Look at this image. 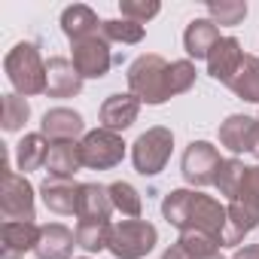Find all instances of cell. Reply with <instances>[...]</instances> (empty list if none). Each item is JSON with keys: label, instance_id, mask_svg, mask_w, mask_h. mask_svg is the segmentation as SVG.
Here are the masks:
<instances>
[{"label": "cell", "instance_id": "1f68e13d", "mask_svg": "<svg viewBox=\"0 0 259 259\" xmlns=\"http://www.w3.org/2000/svg\"><path fill=\"white\" fill-rule=\"evenodd\" d=\"M195 73H198V70H195V64H192L189 58L171 61V67H168V89H171V98L189 92V89L195 85Z\"/></svg>", "mask_w": 259, "mask_h": 259}, {"label": "cell", "instance_id": "3957f363", "mask_svg": "<svg viewBox=\"0 0 259 259\" xmlns=\"http://www.w3.org/2000/svg\"><path fill=\"white\" fill-rule=\"evenodd\" d=\"M4 70L19 95H46V61L34 43H16L4 58Z\"/></svg>", "mask_w": 259, "mask_h": 259}, {"label": "cell", "instance_id": "d6986e66", "mask_svg": "<svg viewBox=\"0 0 259 259\" xmlns=\"http://www.w3.org/2000/svg\"><path fill=\"white\" fill-rule=\"evenodd\" d=\"M223 37H220V28L210 22V19H192L189 25H186V31H183V49H186V55L189 58H204L207 61V55L213 52V46L220 43Z\"/></svg>", "mask_w": 259, "mask_h": 259}, {"label": "cell", "instance_id": "d590c367", "mask_svg": "<svg viewBox=\"0 0 259 259\" xmlns=\"http://www.w3.org/2000/svg\"><path fill=\"white\" fill-rule=\"evenodd\" d=\"M256 159H259V128H256V138H253V150H250Z\"/></svg>", "mask_w": 259, "mask_h": 259}, {"label": "cell", "instance_id": "83f0119b", "mask_svg": "<svg viewBox=\"0 0 259 259\" xmlns=\"http://www.w3.org/2000/svg\"><path fill=\"white\" fill-rule=\"evenodd\" d=\"M207 19L213 25H226L235 28L247 19V4L244 0H210L207 4Z\"/></svg>", "mask_w": 259, "mask_h": 259}, {"label": "cell", "instance_id": "cb8c5ba5", "mask_svg": "<svg viewBox=\"0 0 259 259\" xmlns=\"http://www.w3.org/2000/svg\"><path fill=\"white\" fill-rule=\"evenodd\" d=\"M113 223L110 220H79L76 223V244L85 253H101L110 247Z\"/></svg>", "mask_w": 259, "mask_h": 259}, {"label": "cell", "instance_id": "f546056e", "mask_svg": "<svg viewBox=\"0 0 259 259\" xmlns=\"http://www.w3.org/2000/svg\"><path fill=\"white\" fill-rule=\"evenodd\" d=\"M244 162L241 159H223V165H220V174H217V192L223 195V198H235V192H238V183H241V177H244Z\"/></svg>", "mask_w": 259, "mask_h": 259}, {"label": "cell", "instance_id": "9c48e42d", "mask_svg": "<svg viewBox=\"0 0 259 259\" xmlns=\"http://www.w3.org/2000/svg\"><path fill=\"white\" fill-rule=\"evenodd\" d=\"M70 61L82 79H101V76H107V70L113 64V52H110V43L104 37H89L82 43H73Z\"/></svg>", "mask_w": 259, "mask_h": 259}, {"label": "cell", "instance_id": "2e32d148", "mask_svg": "<svg viewBox=\"0 0 259 259\" xmlns=\"http://www.w3.org/2000/svg\"><path fill=\"white\" fill-rule=\"evenodd\" d=\"M256 128H259V119L235 113L226 122H220V144L229 153H235V156L238 153H250L253 150V138H256Z\"/></svg>", "mask_w": 259, "mask_h": 259}, {"label": "cell", "instance_id": "ac0fdd59", "mask_svg": "<svg viewBox=\"0 0 259 259\" xmlns=\"http://www.w3.org/2000/svg\"><path fill=\"white\" fill-rule=\"evenodd\" d=\"M76 244V232H70L61 223H46L40 226V241H37V259H70Z\"/></svg>", "mask_w": 259, "mask_h": 259}, {"label": "cell", "instance_id": "7402d4cb", "mask_svg": "<svg viewBox=\"0 0 259 259\" xmlns=\"http://www.w3.org/2000/svg\"><path fill=\"white\" fill-rule=\"evenodd\" d=\"M226 232H223V247H238L256 226H259V213L238 204V201H229L226 204Z\"/></svg>", "mask_w": 259, "mask_h": 259}, {"label": "cell", "instance_id": "4fadbf2b", "mask_svg": "<svg viewBox=\"0 0 259 259\" xmlns=\"http://www.w3.org/2000/svg\"><path fill=\"white\" fill-rule=\"evenodd\" d=\"M79 189H82V183H76V180L46 177V180L40 183V198H43V204H46L52 213L70 217V213H76V207H79Z\"/></svg>", "mask_w": 259, "mask_h": 259}, {"label": "cell", "instance_id": "836d02e7", "mask_svg": "<svg viewBox=\"0 0 259 259\" xmlns=\"http://www.w3.org/2000/svg\"><path fill=\"white\" fill-rule=\"evenodd\" d=\"M162 259H192V256H189V250H186L183 244H177V241H174V244L162 253Z\"/></svg>", "mask_w": 259, "mask_h": 259}, {"label": "cell", "instance_id": "484cf974", "mask_svg": "<svg viewBox=\"0 0 259 259\" xmlns=\"http://www.w3.org/2000/svg\"><path fill=\"white\" fill-rule=\"evenodd\" d=\"M110 198H113V207L128 217V220H141V210H144V201H141V192L128 183V180H116L110 183Z\"/></svg>", "mask_w": 259, "mask_h": 259}, {"label": "cell", "instance_id": "52a82bcc", "mask_svg": "<svg viewBox=\"0 0 259 259\" xmlns=\"http://www.w3.org/2000/svg\"><path fill=\"white\" fill-rule=\"evenodd\" d=\"M79 150H82V165L92 171H110V168L122 165V159H125L122 135L107 132V128L85 132V138L79 141Z\"/></svg>", "mask_w": 259, "mask_h": 259}, {"label": "cell", "instance_id": "30bf717a", "mask_svg": "<svg viewBox=\"0 0 259 259\" xmlns=\"http://www.w3.org/2000/svg\"><path fill=\"white\" fill-rule=\"evenodd\" d=\"M40 135L49 141V144H67V141H76V138H85V122L76 110L70 107H52L43 113V122H40Z\"/></svg>", "mask_w": 259, "mask_h": 259}, {"label": "cell", "instance_id": "9a60e30c", "mask_svg": "<svg viewBox=\"0 0 259 259\" xmlns=\"http://www.w3.org/2000/svg\"><path fill=\"white\" fill-rule=\"evenodd\" d=\"M241 64H244V49L235 37H223L213 46V52L207 55V73L223 85L232 82V76L241 70Z\"/></svg>", "mask_w": 259, "mask_h": 259}, {"label": "cell", "instance_id": "f1b7e54d", "mask_svg": "<svg viewBox=\"0 0 259 259\" xmlns=\"http://www.w3.org/2000/svg\"><path fill=\"white\" fill-rule=\"evenodd\" d=\"M101 37L107 43H128V46H135V43L144 40V25L128 22V19H110V22H104Z\"/></svg>", "mask_w": 259, "mask_h": 259}, {"label": "cell", "instance_id": "7c38bea8", "mask_svg": "<svg viewBox=\"0 0 259 259\" xmlns=\"http://www.w3.org/2000/svg\"><path fill=\"white\" fill-rule=\"evenodd\" d=\"M82 92V76L70 58L52 55L46 61V95L49 98H76Z\"/></svg>", "mask_w": 259, "mask_h": 259}, {"label": "cell", "instance_id": "8fae6325", "mask_svg": "<svg viewBox=\"0 0 259 259\" xmlns=\"http://www.w3.org/2000/svg\"><path fill=\"white\" fill-rule=\"evenodd\" d=\"M138 113H141V101L132 95V92H116V95H110L104 104H101V110H98V116H101V128H107V132H116V135H122L125 128H132L135 122H138Z\"/></svg>", "mask_w": 259, "mask_h": 259}, {"label": "cell", "instance_id": "d6a6232c", "mask_svg": "<svg viewBox=\"0 0 259 259\" xmlns=\"http://www.w3.org/2000/svg\"><path fill=\"white\" fill-rule=\"evenodd\" d=\"M119 10H122V19L147 25L150 19H156L162 13V4H156V0H122Z\"/></svg>", "mask_w": 259, "mask_h": 259}, {"label": "cell", "instance_id": "5b68a950", "mask_svg": "<svg viewBox=\"0 0 259 259\" xmlns=\"http://www.w3.org/2000/svg\"><path fill=\"white\" fill-rule=\"evenodd\" d=\"M159 244V229L147 220H122L113 223V235H110V253L116 259H144L153 253V247Z\"/></svg>", "mask_w": 259, "mask_h": 259}, {"label": "cell", "instance_id": "e575fe53", "mask_svg": "<svg viewBox=\"0 0 259 259\" xmlns=\"http://www.w3.org/2000/svg\"><path fill=\"white\" fill-rule=\"evenodd\" d=\"M232 259H259V244H247V247H238Z\"/></svg>", "mask_w": 259, "mask_h": 259}, {"label": "cell", "instance_id": "8992f818", "mask_svg": "<svg viewBox=\"0 0 259 259\" xmlns=\"http://www.w3.org/2000/svg\"><path fill=\"white\" fill-rule=\"evenodd\" d=\"M0 213L4 223H34L37 220V198L34 186L19 171H4V192H0Z\"/></svg>", "mask_w": 259, "mask_h": 259}, {"label": "cell", "instance_id": "4316f807", "mask_svg": "<svg viewBox=\"0 0 259 259\" xmlns=\"http://www.w3.org/2000/svg\"><path fill=\"white\" fill-rule=\"evenodd\" d=\"M28 119H31V104H28V98L19 95V92L4 95V132H10V135H13V132H22Z\"/></svg>", "mask_w": 259, "mask_h": 259}, {"label": "cell", "instance_id": "277c9868", "mask_svg": "<svg viewBox=\"0 0 259 259\" xmlns=\"http://www.w3.org/2000/svg\"><path fill=\"white\" fill-rule=\"evenodd\" d=\"M171 150H174V135L171 128L165 125H153L132 144V162H135V171L144 174V177H156L165 171L168 159H171Z\"/></svg>", "mask_w": 259, "mask_h": 259}, {"label": "cell", "instance_id": "6da1fadb", "mask_svg": "<svg viewBox=\"0 0 259 259\" xmlns=\"http://www.w3.org/2000/svg\"><path fill=\"white\" fill-rule=\"evenodd\" d=\"M162 217L177 229V232H204L220 241L223 247V232H226V204L217 201L213 195L195 192V189H171L162 201Z\"/></svg>", "mask_w": 259, "mask_h": 259}, {"label": "cell", "instance_id": "ba28073f", "mask_svg": "<svg viewBox=\"0 0 259 259\" xmlns=\"http://www.w3.org/2000/svg\"><path fill=\"white\" fill-rule=\"evenodd\" d=\"M220 165H223V156L210 141H192L180 159V171L189 186H213Z\"/></svg>", "mask_w": 259, "mask_h": 259}, {"label": "cell", "instance_id": "e0dca14e", "mask_svg": "<svg viewBox=\"0 0 259 259\" xmlns=\"http://www.w3.org/2000/svg\"><path fill=\"white\" fill-rule=\"evenodd\" d=\"M104 22L98 19V13L85 4H73L61 13V31L70 43H82L89 37H101Z\"/></svg>", "mask_w": 259, "mask_h": 259}, {"label": "cell", "instance_id": "8d00e7d4", "mask_svg": "<svg viewBox=\"0 0 259 259\" xmlns=\"http://www.w3.org/2000/svg\"><path fill=\"white\" fill-rule=\"evenodd\" d=\"M201 259H223L220 253H210V256H201Z\"/></svg>", "mask_w": 259, "mask_h": 259}, {"label": "cell", "instance_id": "74e56055", "mask_svg": "<svg viewBox=\"0 0 259 259\" xmlns=\"http://www.w3.org/2000/svg\"><path fill=\"white\" fill-rule=\"evenodd\" d=\"M79 259H89V256H79Z\"/></svg>", "mask_w": 259, "mask_h": 259}, {"label": "cell", "instance_id": "44dd1931", "mask_svg": "<svg viewBox=\"0 0 259 259\" xmlns=\"http://www.w3.org/2000/svg\"><path fill=\"white\" fill-rule=\"evenodd\" d=\"M113 210L116 207H113V198H110V186L82 183V189H79V207H76L79 220H110Z\"/></svg>", "mask_w": 259, "mask_h": 259}, {"label": "cell", "instance_id": "4dcf8cb0", "mask_svg": "<svg viewBox=\"0 0 259 259\" xmlns=\"http://www.w3.org/2000/svg\"><path fill=\"white\" fill-rule=\"evenodd\" d=\"M232 201H238V204H244V207L259 213V165H247L244 168V177H241L238 192H235Z\"/></svg>", "mask_w": 259, "mask_h": 259}, {"label": "cell", "instance_id": "603a6c76", "mask_svg": "<svg viewBox=\"0 0 259 259\" xmlns=\"http://www.w3.org/2000/svg\"><path fill=\"white\" fill-rule=\"evenodd\" d=\"M46 159H49V141L34 132V135H25L19 144H16V168L19 171H37V168H46Z\"/></svg>", "mask_w": 259, "mask_h": 259}, {"label": "cell", "instance_id": "5bb4252c", "mask_svg": "<svg viewBox=\"0 0 259 259\" xmlns=\"http://www.w3.org/2000/svg\"><path fill=\"white\" fill-rule=\"evenodd\" d=\"M40 226L37 223H4L0 229V259H22L37 250Z\"/></svg>", "mask_w": 259, "mask_h": 259}, {"label": "cell", "instance_id": "7a4b0ae2", "mask_svg": "<svg viewBox=\"0 0 259 259\" xmlns=\"http://www.w3.org/2000/svg\"><path fill=\"white\" fill-rule=\"evenodd\" d=\"M168 61L156 52H144L128 64V92H132L141 104L159 107L165 101H171V89H168Z\"/></svg>", "mask_w": 259, "mask_h": 259}, {"label": "cell", "instance_id": "ffe728a7", "mask_svg": "<svg viewBox=\"0 0 259 259\" xmlns=\"http://www.w3.org/2000/svg\"><path fill=\"white\" fill-rule=\"evenodd\" d=\"M85 168L82 165V150L76 141L67 144H49V159H46V171L49 177H61V180H73V174Z\"/></svg>", "mask_w": 259, "mask_h": 259}, {"label": "cell", "instance_id": "d4e9b609", "mask_svg": "<svg viewBox=\"0 0 259 259\" xmlns=\"http://www.w3.org/2000/svg\"><path fill=\"white\" fill-rule=\"evenodd\" d=\"M229 89L235 92V98L250 101V104H259V58L256 55H244V64L232 76Z\"/></svg>", "mask_w": 259, "mask_h": 259}]
</instances>
